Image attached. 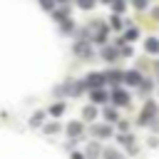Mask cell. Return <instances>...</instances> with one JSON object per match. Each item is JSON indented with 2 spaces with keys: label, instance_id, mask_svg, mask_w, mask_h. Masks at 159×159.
<instances>
[{
  "label": "cell",
  "instance_id": "ffe728a7",
  "mask_svg": "<svg viewBox=\"0 0 159 159\" xmlns=\"http://www.w3.org/2000/svg\"><path fill=\"white\" fill-rule=\"evenodd\" d=\"M152 89H154V82L144 77V80H142V84H139V92H144V94H147V92H152Z\"/></svg>",
  "mask_w": 159,
  "mask_h": 159
},
{
  "label": "cell",
  "instance_id": "ac0fdd59",
  "mask_svg": "<svg viewBox=\"0 0 159 159\" xmlns=\"http://www.w3.org/2000/svg\"><path fill=\"white\" fill-rule=\"evenodd\" d=\"M99 154H102V149H99V144H97V142H92V144L87 147V157H92V159H97Z\"/></svg>",
  "mask_w": 159,
  "mask_h": 159
},
{
  "label": "cell",
  "instance_id": "7402d4cb",
  "mask_svg": "<svg viewBox=\"0 0 159 159\" xmlns=\"http://www.w3.org/2000/svg\"><path fill=\"white\" fill-rule=\"evenodd\" d=\"M119 142H122L124 147H132V144H134V137L127 134V132H122V134H119Z\"/></svg>",
  "mask_w": 159,
  "mask_h": 159
},
{
  "label": "cell",
  "instance_id": "6da1fadb",
  "mask_svg": "<svg viewBox=\"0 0 159 159\" xmlns=\"http://www.w3.org/2000/svg\"><path fill=\"white\" fill-rule=\"evenodd\" d=\"M157 112H159V107H157V102L154 99H147L144 102V107H142V114H139V124H152L154 119H157Z\"/></svg>",
  "mask_w": 159,
  "mask_h": 159
},
{
  "label": "cell",
  "instance_id": "d6986e66",
  "mask_svg": "<svg viewBox=\"0 0 159 159\" xmlns=\"http://www.w3.org/2000/svg\"><path fill=\"white\" fill-rule=\"evenodd\" d=\"M82 117H84V119H94V117H97V107H94V104L84 107V109H82Z\"/></svg>",
  "mask_w": 159,
  "mask_h": 159
},
{
  "label": "cell",
  "instance_id": "ba28073f",
  "mask_svg": "<svg viewBox=\"0 0 159 159\" xmlns=\"http://www.w3.org/2000/svg\"><path fill=\"white\" fill-rule=\"evenodd\" d=\"M89 132H92L97 139H107V137H112V127H109V122H107V124H94Z\"/></svg>",
  "mask_w": 159,
  "mask_h": 159
},
{
  "label": "cell",
  "instance_id": "83f0119b",
  "mask_svg": "<svg viewBox=\"0 0 159 159\" xmlns=\"http://www.w3.org/2000/svg\"><path fill=\"white\" fill-rule=\"evenodd\" d=\"M57 129H60V124H55V122H50V124L45 127V132H47V134H55Z\"/></svg>",
  "mask_w": 159,
  "mask_h": 159
},
{
  "label": "cell",
  "instance_id": "d6a6232c",
  "mask_svg": "<svg viewBox=\"0 0 159 159\" xmlns=\"http://www.w3.org/2000/svg\"><path fill=\"white\" fill-rule=\"evenodd\" d=\"M99 2H104V5H112V0H99Z\"/></svg>",
  "mask_w": 159,
  "mask_h": 159
},
{
  "label": "cell",
  "instance_id": "cb8c5ba5",
  "mask_svg": "<svg viewBox=\"0 0 159 159\" xmlns=\"http://www.w3.org/2000/svg\"><path fill=\"white\" fill-rule=\"evenodd\" d=\"M94 2H97V0H77V5H80L82 10H92V7H94Z\"/></svg>",
  "mask_w": 159,
  "mask_h": 159
},
{
  "label": "cell",
  "instance_id": "7a4b0ae2",
  "mask_svg": "<svg viewBox=\"0 0 159 159\" xmlns=\"http://www.w3.org/2000/svg\"><path fill=\"white\" fill-rule=\"evenodd\" d=\"M89 42H92V40H77V42H75V47H72V50H75V55H77V57H82V60H92V55H94V52H92V45H89Z\"/></svg>",
  "mask_w": 159,
  "mask_h": 159
},
{
  "label": "cell",
  "instance_id": "5bb4252c",
  "mask_svg": "<svg viewBox=\"0 0 159 159\" xmlns=\"http://www.w3.org/2000/svg\"><path fill=\"white\" fill-rule=\"evenodd\" d=\"M75 30V22H72V17H67V20H60V32L62 35H70Z\"/></svg>",
  "mask_w": 159,
  "mask_h": 159
},
{
  "label": "cell",
  "instance_id": "836d02e7",
  "mask_svg": "<svg viewBox=\"0 0 159 159\" xmlns=\"http://www.w3.org/2000/svg\"><path fill=\"white\" fill-rule=\"evenodd\" d=\"M57 2H60V5H65V2H70V0H57Z\"/></svg>",
  "mask_w": 159,
  "mask_h": 159
},
{
  "label": "cell",
  "instance_id": "d4e9b609",
  "mask_svg": "<svg viewBox=\"0 0 159 159\" xmlns=\"http://www.w3.org/2000/svg\"><path fill=\"white\" fill-rule=\"evenodd\" d=\"M102 154H104V159H122V154H117L114 149H104Z\"/></svg>",
  "mask_w": 159,
  "mask_h": 159
},
{
  "label": "cell",
  "instance_id": "44dd1931",
  "mask_svg": "<svg viewBox=\"0 0 159 159\" xmlns=\"http://www.w3.org/2000/svg\"><path fill=\"white\" fill-rule=\"evenodd\" d=\"M62 112H65V102H57V104L50 107V114H52V117H60Z\"/></svg>",
  "mask_w": 159,
  "mask_h": 159
},
{
  "label": "cell",
  "instance_id": "e0dca14e",
  "mask_svg": "<svg viewBox=\"0 0 159 159\" xmlns=\"http://www.w3.org/2000/svg\"><path fill=\"white\" fill-rule=\"evenodd\" d=\"M119 55H122V57H132V55H134L132 42H122V45H119Z\"/></svg>",
  "mask_w": 159,
  "mask_h": 159
},
{
  "label": "cell",
  "instance_id": "1f68e13d",
  "mask_svg": "<svg viewBox=\"0 0 159 159\" xmlns=\"http://www.w3.org/2000/svg\"><path fill=\"white\" fill-rule=\"evenodd\" d=\"M72 159H84V157H82V154H77V152H75V154H72Z\"/></svg>",
  "mask_w": 159,
  "mask_h": 159
},
{
  "label": "cell",
  "instance_id": "4316f807",
  "mask_svg": "<svg viewBox=\"0 0 159 159\" xmlns=\"http://www.w3.org/2000/svg\"><path fill=\"white\" fill-rule=\"evenodd\" d=\"M30 124H32V127H37V124H42V112H37V114H32V119H30Z\"/></svg>",
  "mask_w": 159,
  "mask_h": 159
},
{
  "label": "cell",
  "instance_id": "603a6c76",
  "mask_svg": "<svg viewBox=\"0 0 159 159\" xmlns=\"http://www.w3.org/2000/svg\"><path fill=\"white\" fill-rule=\"evenodd\" d=\"M55 5H57V0H40L42 10H55Z\"/></svg>",
  "mask_w": 159,
  "mask_h": 159
},
{
  "label": "cell",
  "instance_id": "52a82bcc",
  "mask_svg": "<svg viewBox=\"0 0 159 159\" xmlns=\"http://www.w3.org/2000/svg\"><path fill=\"white\" fill-rule=\"evenodd\" d=\"M89 97H92L94 104H104V102H109V92H107L104 87H99V89H89Z\"/></svg>",
  "mask_w": 159,
  "mask_h": 159
},
{
  "label": "cell",
  "instance_id": "8992f818",
  "mask_svg": "<svg viewBox=\"0 0 159 159\" xmlns=\"http://www.w3.org/2000/svg\"><path fill=\"white\" fill-rule=\"evenodd\" d=\"M142 72L139 70H129V72H124V84H129V87H139L142 84Z\"/></svg>",
  "mask_w": 159,
  "mask_h": 159
},
{
  "label": "cell",
  "instance_id": "9a60e30c",
  "mask_svg": "<svg viewBox=\"0 0 159 159\" xmlns=\"http://www.w3.org/2000/svg\"><path fill=\"white\" fill-rule=\"evenodd\" d=\"M137 37H139V30H137L134 25H129V27H127V32H124V42H134Z\"/></svg>",
  "mask_w": 159,
  "mask_h": 159
},
{
  "label": "cell",
  "instance_id": "7c38bea8",
  "mask_svg": "<svg viewBox=\"0 0 159 159\" xmlns=\"http://www.w3.org/2000/svg\"><path fill=\"white\" fill-rule=\"evenodd\" d=\"M67 134L70 137H82V122H70L67 124Z\"/></svg>",
  "mask_w": 159,
  "mask_h": 159
},
{
  "label": "cell",
  "instance_id": "30bf717a",
  "mask_svg": "<svg viewBox=\"0 0 159 159\" xmlns=\"http://www.w3.org/2000/svg\"><path fill=\"white\" fill-rule=\"evenodd\" d=\"M109 27L112 30H124V27H129V20H124L122 15H112L109 17Z\"/></svg>",
  "mask_w": 159,
  "mask_h": 159
},
{
  "label": "cell",
  "instance_id": "277c9868",
  "mask_svg": "<svg viewBox=\"0 0 159 159\" xmlns=\"http://www.w3.org/2000/svg\"><path fill=\"white\" fill-rule=\"evenodd\" d=\"M104 72H89L87 77H84V84L89 87V89H99V87H104Z\"/></svg>",
  "mask_w": 159,
  "mask_h": 159
},
{
  "label": "cell",
  "instance_id": "484cf974",
  "mask_svg": "<svg viewBox=\"0 0 159 159\" xmlns=\"http://www.w3.org/2000/svg\"><path fill=\"white\" fill-rule=\"evenodd\" d=\"M132 5H134L137 10H147V7H149V0H132Z\"/></svg>",
  "mask_w": 159,
  "mask_h": 159
},
{
  "label": "cell",
  "instance_id": "4fadbf2b",
  "mask_svg": "<svg viewBox=\"0 0 159 159\" xmlns=\"http://www.w3.org/2000/svg\"><path fill=\"white\" fill-rule=\"evenodd\" d=\"M127 5H129L127 0H112V5H109V7H112V12H114V15H122V12L127 10Z\"/></svg>",
  "mask_w": 159,
  "mask_h": 159
},
{
  "label": "cell",
  "instance_id": "9c48e42d",
  "mask_svg": "<svg viewBox=\"0 0 159 159\" xmlns=\"http://www.w3.org/2000/svg\"><path fill=\"white\" fill-rule=\"evenodd\" d=\"M104 80L112 82L114 87H119V82H124V72H122V70H107V72H104Z\"/></svg>",
  "mask_w": 159,
  "mask_h": 159
},
{
  "label": "cell",
  "instance_id": "4dcf8cb0",
  "mask_svg": "<svg viewBox=\"0 0 159 159\" xmlns=\"http://www.w3.org/2000/svg\"><path fill=\"white\" fill-rule=\"evenodd\" d=\"M152 129H154V132H159V119H154V122H152Z\"/></svg>",
  "mask_w": 159,
  "mask_h": 159
},
{
  "label": "cell",
  "instance_id": "f546056e",
  "mask_svg": "<svg viewBox=\"0 0 159 159\" xmlns=\"http://www.w3.org/2000/svg\"><path fill=\"white\" fill-rule=\"evenodd\" d=\"M117 124H119V129H122V132H127V129H129V124H127L124 119H122V122H117Z\"/></svg>",
  "mask_w": 159,
  "mask_h": 159
},
{
  "label": "cell",
  "instance_id": "5b68a950",
  "mask_svg": "<svg viewBox=\"0 0 159 159\" xmlns=\"http://www.w3.org/2000/svg\"><path fill=\"white\" fill-rule=\"evenodd\" d=\"M99 55H102V60H104V62H117V60L122 57V55H119V47H109V45H104Z\"/></svg>",
  "mask_w": 159,
  "mask_h": 159
},
{
  "label": "cell",
  "instance_id": "f1b7e54d",
  "mask_svg": "<svg viewBox=\"0 0 159 159\" xmlns=\"http://www.w3.org/2000/svg\"><path fill=\"white\" fill-rule=\"evenodd\" d=\"M149 15H152V17L159 22V7H152V10H149Z\"/></svg>",
  "mask_w": 159,
  "mask_h": 159
},
{
  "label": "cell",
  "instance_id": "e575fe53",
  "mask_svg": "<svg viewBox=\"0 0 159 159\" xmlns=\"http://www.w3.org/2000/svg\"><path fill=\"white\" fill-rule=\"evenodd\" d=\"M157 70H159V62H157Z\"/></svg>",
  "mask_w": 159,
  "mask_h": 159
},
{
  "label": "cell",
  "instance_id": "8fae6325",
  "mask_svg": "<svg viewBox=\"0 0 159 159\" xmlns=\"http://www.w3.org/2000/svg\"><path fill=\"white\" fill-rule=\"evenodd\" d=\"M144 50H147V55H159V37H147Z\"/></svg>",
  "mask_w": 159,
  "mask_h": 159
},
{
  "label": "cell",
  "instance_id": "3957f363",
  "mask_svg": "<svg viewBox=\"0 0 159 159\" xmlns=\"http://www.w3.org/2000/svg\"><path fill=\"white\" fill-rule=\"evenodd\" d=\"M109 99H112V104H117V107H127V104H129V92L122 89V87H114V89L109 92Z\"/></svg>",
  "mask_w": 159,
  "mask_h": 159
},
{
  "label": "cell",
  "instance_id": "2e32d148",
  "mask_svg": "<svg viewBox=\"0 0 159 159\" xmlns=\"http://www.w3.org/2000/svg\"><path fill=\"white\" fill-rule=\"evenodd\" d=\"M104 119H107L109 124H112V122H119V114H117V109H114V107H107V109H104Z\"/></svg>",
  "mask_w": 159,
  "mask_h": 159
}]
</instances>
